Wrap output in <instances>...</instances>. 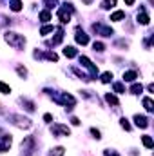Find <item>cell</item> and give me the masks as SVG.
<instances>
[{"mask_svg":"<svg viewBox=\"0 0 154 156\" xmlns=\"http://www.w3.org/2000/svg\"><path fill=\"white\" fill-rule=\"evenodd\" d=\"M4 40H5L11 47H15V49H18V51L24 49V45H26V37L20 35V33H15V31H5Z\"/></svg>","mask_w":154,"mask_h":156,"instance_id":"obj_1","label":"cell"},{"mask_svg":"<svg viewBox=\"0 0 154 156\" xmlns=\"http://www.w3.org/2000/svg\"><path fill=\"white\" fill-rule=\"evenodd\" d=\"M20 149H22V153L20 156H35L37 153V140H35V136H26L24 140H22V145H20Z\"/></svg>","mask_w":154,"mask_h":156,"instance_id":"obj_2","label":"cell"},{"mask_svg":"<svg viewBox=\"0 0 154 156\" xmlns=\"http://www.w3.org/2000/svg\"><path fill=\"white\" fill-rule=\"evenodd\" d=\"M51 94V98L56 102V104H62V105H69V109L76 104V98L73 96V94H69V93H56V94H53V93H49Z\"/></svg>","mask_w":154,"mask_h":156,"instance_id":"obj_3","label":"cell"},{"mask_svg":"<svg viewBox=\"0 0 154 156\" xmlns=\"http://www.w3.org/2000/svg\"><path fill=\"white\" fill-rule=\"evenodd\" d=\"M73 13H75L73 4L65 2V4H62V5H60V9H58V20H60L62 24H67V22L71 20V15H73Z\"/></svg>","mask_w":154,"mask_h":156,"instance_id":"obj_4","label":"cell"},{"mask_svg":"<svg viewBox=\"0 0 154 156\" xmlns=\"http://www.w3.org/2000/svg\"><path fill=\"white\" fill-rule=\"evenodd\" d=\"M9 122L18 129H31V125H33V122L29 118L22 116V115H9Z\"/></svg>","mask_w":154,"mask_h":156,"instance_id":"obj_5","label":"cell"},{"mask_svg":"<svg viewBox=\"0 0 154 156\" xmlns=\"http://www.w3.org/2000/svg\"><path fill=\"white\" fill-rule=\"evenodd\" d=\"M80 64H82V66L89 71V78H91V80L98 78V67H96V66H94V64H93L87 56H80Z\"/></svg>","mask_w":154,"mask_h":156,"instance_id":"obj_6","label":"cell"},{"mask_svg":"<svg viewBox=\"0 0 154 156\" xmlns=\"http://www.w3.org/2000/svg\"><path fill=\"white\" fill-rule=\"evenodd\" d=\"M91 29H93V33L102 35V37H111V35H114V29H113V27H109V26H105V24H102V22L93 24V26H91Z\"/></svg>","mask_w":154,"mask_h":156,"instance_id":"obj_7","label":"cell"},{"mask_svg":"<svg viewBox=\"0 0 154 156\" xmlns=\"http://www.w3.org/2000/svg\"><path fill=\"white\" fill-rule=\"evenodd\" d=\"M51 133H53V136H69L71 134V129L67 127V125H64V123H54V125H51Z\"/></svg>","mask_w":154,"mask_h":156,"instance_id":"obj_8","label":"cell"},{"mask_svg":"<svg viewBox=\"0 0 154 156\" xmlns=\"http://www.w3.org/2000/svg\"><path fill=\"white\" fill-rule=\"evenodd\" d=\"M11 144H13L11 134H2L0 136V153H7L9 147H11Z\"/></svg>","mask_w":154,"mask_h":156,"instance_id":"obj_9","label":"cell"},{"mask_svg":"<svg viewBox=\"0 0 154 156\" xmlns=\"http://www.w3.org/2000/svg\"><path fill=\"white\" fill-rule=\"evenodd\" d=\"M136 22H138L140 26H149V24H151V16L147 15L145 7H142V9H140V13L136 15Z\"/></svg>","mask_w":154,"mask_h":156,"instance_id":"obj_10","label":"cell"},{"mask_svg":"<svg viewBox=\"0 0 154 156\" xmlns=\"http://www.w3.org/2000/svg\"><path fill=\"white\" fill-rule=\"evenodd\" d=\"M75 40H76V44H80V45H87V44H89V35H85V33H83V29L76 27Z\"/></svg>","mask_w":154,"mask_h":156,"instance_id":"obj_11","label":"cell"},{"mask_svg":"<svg viewBox=\"0 0 154 156\" xmlns=\"http://www.w3.org/2000/svg\"><path fill=\"white\" fill-rule=\"evenodd\" d=\"M134 123H136V127L147 129L149 127V118L143 116V115H134Z\"/></svg>","mask_w":154,"mask_h":156,"instance_id":"obj_12","label":"cell"},{"mask_svg":"<svg viewBox=\"0 0 154 156\" xmlns=\"http://www.w3.org/2000/svg\"><path fill=\"white\" fill-rule=\"evenodd\" d=\"M18 102H20V105H22V107H24L26 111H29V113H33V111H35V107H37L33 100H29V98H24V96H22V98H20Z\"/></svg>","mask_w":154,"mask_h":156,"instance_id":"obj_13","label":"cell"},{"mask_svg":"<svg viewBox=\"0 0 154 156\" xmlns=\"http://www.w3.org/2000/svg\"><path fill=\"white\" fill-rule=\"evenodd\" d=\"M62 40H64V29H62V27H58V29H56V37L49 42V45H58Z\"/></svg>","mask_w":154,"mask_h":156,"instance_id":"obj_14","label":"cell"},{"mask_svg":"<svg viewBox=\"0 0 154 156\" xmlns=\"http://www.w3.org/2000/svg\"><path fill=\"white\" fill-rule=\"evenodd\" d=\"M64 56H67V58H75V56H78V49H75L73 45H67V47L64 49Z\"/></svg>","mask_w":154,"mask_h":156,"instance_id":"obj_15","label":"cell"},{"mask_svg":"<svg viewBox=\"0 0 154 156\" xmlns=\"http://www.w3.org/2000/svg\"><path fill=\"white\" fill-rule=\"evenodd\" d=\"M138 78V73L136 71H125L123 73V82H134Z\"/></svg>","mask_w":154,"mask_h":156,"instance_id":"obj_16","label":"cell"},{"mask_svg":"<svg viewBox=\"0 0 154 156\" xmlns=\"http://www.w3.org/2000/svg\"><path fill=\"white\" fill-rule=\"evenodd\" d=\"M142 102H143V107H145V111L152 113V111H154V102H152V100H151L149 96H145V98H143Z\"/></svg>","mask_w":154,"mask_h":156,"instance_id":"obj_17","label":"cell"},{"mask_svg":"<svg viewBox=\"0 0 154 156\" xmlns=\"http://www.w3.org/2000/svg\"><path fill=\"white\" fill-rule=\"evenodd\" d=\"M105 100H107V104H111V105H114V107H118V105H120L118 98H116L113 93H107V94H105Z\"/></svg>","mask_w":154,"mask_h":156,"instance_id":"obj_18","label":"cell"},{"mask_svg":"<svg viewBox=\"0 0 154 156\" xmlns=\"http://www.w3.org/2000/svg\"><path fill=\"white\" fill-rule=\"evenodd\" d=\"M142 142H143V145H145L147 149H152V147H154V142H152V138H151L149 134H145V136H142Z\"/></svg>","mask_w":154,"mask_h":156,"instance_id":"obj_19","label":"cell"},{"mask_svg":"<svg viewBox=\"0 0 154 156\" xmlns=\"http://www.w3.org/2000/svg\"><path fill=\"white\" fill-rule=\"evenodd\" d=\"M125 18V13L123 11H114L113 15H111V20L113 22H120V20H123Z\"/></svg>","mask_w":154,"mask_h":156,"instance_id":"obj_20","label":"cell"},{"mask_svg":"<svg viewBox=\"0 0 154 156\" xmlns=\"http://www.w3.org/2000/svg\"><path fill=\"white\" fill-rule=\"evenodd\" d=\"M9 7L18 13V11L22 9V2H20V0H9Z\"/></svg>","mask_w":154,"mask_h":156,"instance_id":"obj_21","label":"cell"},{"mask_svg":"<svg viewBox=\"0 0 154 156\" xmlns=\"http://www.w3.org/2000/svg\"><path fill=\"white\" fill-rule=\"evenodd\" d=\"M38 18L42 20V22H49V20H51V13H49V9H44V11H40Z\"/></svg>","mask_w":154,"mask_h":156,"instance_id":"obj_22","label":"cell"},{"mask_svg":"<svg viewBox=\"0 0 154 156\" xmlns=\"http://www.w3.org/2000/svg\"><path fill=\"white\" fill-rule=\"evenodd\" d=\"M64 154H65V149L64 147H54V149L49 151V156H64Z\"/></svg>","mask_w":154,"mask_h":156,"instance_id":"obj_23","label":"cell"},{"mask_svg":"<svg viewBox=\"0 0 154 156\" xmlns=\"http://www.w3.org/2000/svg\"><path fill=\"white\" fill-rule=\"evenodd\" d=\"M9 24H11V18L0 13V29H4V27H5V26H9Z\"/></svg>","mask_w":154,"mask_h":156,"instance_id":"obj_24","label":"cell"},{"mask_svg":"<svg viewBox=\"0 0 154 156\" xmlns=\"http://www.w3.org/2000/svg\"><path fill=\"white\" fill-rule=\"evenodd\" d=\"M100 80H102V83H109V82L113 80V73H111V71H105V73L100 76Z\"/></svg>","mask_w":154,"mask_h":156,"instance_id":"obj_25","label":"cell"},{"mask_svg":"<svg viewBox=\"0 0 154 156\" xmlns=\"http://www.w3.org/2000/svg\"><path fill=\"white\" fill-rule=\"evenodd\" d=\"M116 5V0H103L102 2V9H113Z\"/></svg>","mask_w":154,"mask_h":156,"instance_id":"obj_26","label":"cell"},{"mask_svg":"<svg viewBox=\"0 0 154 156\" xmlns=\"http://www.w3.org/2000/svg\"><path fill=\"white\" fill-rule=\"evenodd\" d=\"M143 91V85L142 83H132V87H131V93L132 94H140Z\"/></svg>","mask_w":154,"mask_h":156,"instance_id":"obj_27","label":"cell"},{"mask_svg":"<svg viewBox=\"0 0 154 156\" xmlns=\"http://www.w3.org/2000/svg\"><path fill=\"white\" fill-rule=\"evenodd\" d=\"M113 89H114V93H118V94L125 93V87H123V83H120V82H114V83H113Z\"/></svg>","mask_w":154,"mask_h":156,"instance_id":"obj_28","label":"cell"},{"mask_svg":"<svg viewBox=\"0 0 154 156\" xmlns=\"http://www.w3.org/2000/svg\"><path fill=\"white\" fill-rule=\"evenodd\" d=\"M93 49L98 51V53H103V51H105V44H102V42H94V44H93Z\"/></svg>","mask_w":154,"mask_h":156,"instance_id":"obj_29","label":"cell"},{"mask_svg":"<svg viewBox=\"0 0 154 156\" xmlns=\"http://www.w3.org/2000/svg\"><path fill=\"white\" fill-rule=\"evenodd\" d=\"M16 73H18V76H20V78L27 76V69H26L24 66H16Z\"/></svg>","mask_w":154,"mask_h":156,"instance_id":"obj_30","label":"cell"},{"mask_svg":"<svg viewBox=\"0 0 154 156\" xmlns=\"http://www.w3.org/2000/svg\"><path fill=\"white\" fill-rule=\"evenodd\" d=\"M0 93H2V94H9V93H11V87H9L7 83L0 82Z\"/></svg>","mask_w":154,"mask_h":156,"instance_id":"obj_31","label":"cell"},{"mask_svg":"<svg viewBox=\"0 0 154 156\" xmlns=\"http://www.w3.org/2000/svg\"><path fill=\"white\" fill-rule=\"evenodd\" d=\"M51 31H54V27H53V26H44V27L40 29V35H44V37H45V35H49Z\"/></svg>","mask_w":154,"mask_h":156,"instance_id":"obj_32","label":"cell"},{"mask_svg":"<svg viewBox=\"0 0 154 156\" xmlns=\"http://www.w3.org/2000/svg\"><path fill=\"white\" fill-rule=\"evenodd\" d=\"M120 125H121L125 131H131V123H129V120H127V118H121V120H120Z\"/></svg>","mask_w":154,"mask_h":156,"instance_id":"obj_33","label":"cell"},{"mask_svg":"<svg viewBox=\"0 0 154 156\" xmlns=\"http://www.w3.org/2000/svg\"><path fill=\"white\" fill-rule=\"evenodd\" d=\"M44 56H45V58H47V60H51V62H58V56H56V55H54V53H45V55H44Z\"/></svg>","mask_w":154,"mask_h":156,"instance_id":"obj_34","label":"cell"},{"mask_svg":"<svg viewBox=\"0 0 154 156\" xmlns=\"http://www.w3.org/2000/svg\"><path fill=\"white\" fill-rule=\"evenodd\" d=\"M103 156H120V154L116 153L114 149H105V151H103Z\"/></svg>","mask_w":154,"mask_h":156,"instance_id":"obj_35","label":"cell"},{"mask_svg":"<svg viewBox=\"0 0 154 156\" xmlns=\"http://www.w3.org/2000/svg\"><path fill=\"white\" fill-rule=\"evenodd\" d=\"M91 134H93V136H94V138H96V140H100V138H102V133H100V131H98V129H94V127H93V129H91Z\"/></svg>","mask_w":154,"mask_h":156,"instance_id":"obj_36","label":"cell"},{"mask_svg":"<svg viewBox=\"0 0 154 156\" xmlns=\"http://www.w3.org/2000/svg\"><path fill=\"white\" fill-rule=\"evenodd\" d=\"M116 45H118V47H127L129 42H127V40H116Z\"/></svg>","mask_w":154,"mask_h":156,"instance_id":"obj_37","label":"cell"},{"mask_svg":"<svg viewBox=\"0 0 154 156\" xmlns=\"http://www.w3.org/2000/svg\"><path fill=\"white\" fill-rule=\"evenodd\" d=\"M44 2H45V5L51 9V7H54V5H56V2H58V0H44Z\"/></svg>","mask_w":154,"mask_h":156,"instance_id":"obj_38","label":"cell"},{"mask_svg":"<svg viewBox=\"0 0 154 156\" xmlns=\"http://www.w3.org/2000/svg\"><path fill=\"white\" fill-rule=\"evenodd\" d=\"M51 120H53V115H49V113H45V115H44V122L51 123Z\"/></svg>","mask_w":154,"mask_h":156,"instance_id":"obj_39","label":"cell"},{"mask_svg":"<svg viewBox=\"0 0 154 156\" xmlns=\"http://www.w3.org/2000/svg\"><path fill=\"white\" fill-rule=\"evenodd\" d=\"M71 123H73V125H80V120H78V118H71Z\"/></svg>","mask_w":154,"mask_h":156,"instance_id":"obj_40","label":"cell"},{"mask_svg":"<svg viewBox=\"0 0 154 156\" xmlns=\"http://www.w3.org/2000/svg\"><path fill=\"white\" fill-rule=\"evenodd\" d=\"M125 4L127 5H134V0H125Z\"/></svg>","mask_w":154,"mask_h":156,"instance_id":"obj_41","label":"cell"},{"mask_svg":"<svg viewBox=\"0 0 154 156\" xmlns=\"http://www.w3.org/2000/svg\"><path fill=\"white\" fill-rule=\"evenodd\" d=\"M82 2H83V4H87V5H91V4H93V0H82Z\"/></svg>","mask_w":154,"mask_h":156,"instance_id":"obj_42","label":"cell"}]
</instances>
